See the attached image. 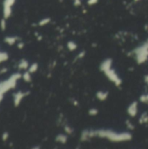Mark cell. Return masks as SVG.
Listing matches in <instances>:
<instances>
[{
  "label": "cell",
  "mask_w": 148,
  "mask_h": 149,
  "mask_svg": "<svg viewBox=\"0 0 148 149\" xmlns=\"http://www.w3.org/2000/svg\"><path fill=\"white\" fill-rule=\"evenodd\" d=\"M16 41H17V38H15V37H6L4 38V42L6 44H8L9 45H14Z\"/></svg>",
  "instance_id": "3957f363"
},
{
  "label": "cell",
  "mask_w": 148,
  "mask_h": 149,
  "mask_svg": "<svg viewBox=\"0 0 148 149\" xmlns=\"http://www.w3.org/2000/svg\"><path fill=\"white\" fill-rule=\"evenodd\" d=\"M28 62L26 61V60H22L19 64H18V67L20 68V69H23V70H25V69H27L28 68Z\"/></svg>",
  "instance_id": "277c9868"
},
{
  "label": "cell",
  "mask_w": 148,
  "mask_h": 149,
  "mask_svg": "<svg viewBox=\"0 0 148 149\" xmlns=\"http://www.w3.org/2000/svg\"><path fill=\"white\" fill-rule=\"evenodd\" d=\"M136 1H137V0H136Z\"/></svg>",
  "instance_id": "4fadbf2b"
},
{
  "label": "cell",
  "mask_w": 148,
  "mask_h": 149,
  "mask_svg": "<svg viewBox=\"0 0 148 149\" xmlns=\"http://www.w3.org/2000/svg\"><path fill=\"white\" fill-rule=\"evenodd\" d=\"M4 19H2L1 20V29H2V31H4L5 30V27H6V23H5V20Z\"/></svg>",
  "instance_id": "52a82bcc"
},
{
  "label": "cell",
  "mask_w": 148,
  "mask_h": 149,
  "mask_svg": "<svg viewBox=\"0 0 148 149\" xmlns=\"http://www.w3.org/2000/svg\"><path fill=\"white\" fill-rule=\"evenodd\" d=\"M100 94H101V93H99V94H98V96H100ZM105 98H106V93H105L104 95H102V99H105Z\"/></svg>",
  "instance_id": "7c38bea8"
},
{
  "label": "cell",
  "mask_w": 148,
  "mask_h": 149,
  "mask_svg": "<svg viewBox=\"0 0 148 149\" xmlns=\"http://www.w3.org/2000/svg\"><path fill=\"white\" fill-rule=\"evenodd\" d=\"M8 137H9V134L7 132H4L3 136H2V139H3V141H6L8 139Z\"/></svg>",
  "instance_id": "9c48e42d"
},
{
  "label": "cell",
  "mask_w": 148,
  "mask_h": 149,
  "mask_svg": "<svg viewBox=\"0 0 148 149\" xmlns=\"http://www.w3.org/2000/svg\"><path fill=\"white\" fill-rule=\"evenodd\" d=\"M26 94H28V93H24L22 92H18L16 94H14V104H15V107H17L20 104L21 100H23V98L24 96H26Z\"/></svg>",
  "instance_id": "7a4b0ae2"
},
{
  "label": "cell",
  "mask_w": 148,
  "mask_h": 149,
  "mask_svg": "<svg viewBox=\"0 0 148 149\" xmlns=\"http://www.w3.org/2000/svg\"><path fill=\"white\" fill-rule=\"evenodd\" d=\"M16 0H3V17L9 18L12 12V6L15 3Z\"/></svg>",
  "instance_id": "6da1fadb"
},
{
  "label": "cell",
  "mask_w": 148,
  "mask_h": 149,
  "mask_svg": "<svg viewBox=\"0 0 148 149\" xmlns=\"http://www.w3.org/2000/svg\"><path fill=\"white\" fill-rule=\"evenodd\" d=\"M37 69H38V64H37V63H34V64H32V65L29 67V72H30L31 73H32V72H35L37 71Z\"/></svg>",
  "instance_id": "8992f818"
},
{
  "label": "cell",
  "mask_w": 148,
  "mask_h": 149,
  "mask_svg": "<svg viewBox=\"0 0 148 149\" xmlns=\"http://www.w3.org/2000/svg\"><path fill=\"white\" fill-rule=\"evenodd\" d=\"M23 79H24V80L25 82H31V72H30L29 71L26 72H24V75H23Z\"/></svg>",
  "instance_id": "5b68a950"
},
{
  "label": "cell",
  "mask_w": 148,
  "mask_h": 149,
  "mask_svg": "<svg viewBox=\"0 0 148 149\" xmlns=\"http://www.w3.org/2000/svg\"><path fill=\"white\" fill-rule=\"evenodd\" d=\"M98 2V0H89L88 1V3L89 4H93V3H96Z\"/></svg>",
  "instance_id": "30bf717a"
},
{
  "label": "cell",
  "mask_w": 148,
  "mask_h": 149,
  "mask_svg": "<svg viewBox=\"0 0 148 149\" xmlns=\"http://www.w3.org/2000/svg\"><path fill=\"white\" fill-rule=\"evenodd\" d=\"M17 46H18V48H19V49H22V48L24 47V44H23V43H19Z\"/></svg>",
  "instance_id": "8fae6325"
},
{
  "label": "cell",
  "mask_w": 148,
  "mask_h": 149,
  "mask_svg": "<svg viewBox=\"0 0 148 149\" xmlns=\"http://www.w3.org/2000/svg\"><path fill=\"white\" fill-rule=\"evenodd\" d=\"M49 21H50V19H49V18L43 19V20H41V21L39 22V25H44V24H47Z\"/></svg>",
  "instance_id": "ba28073f"
}]
</instances>
